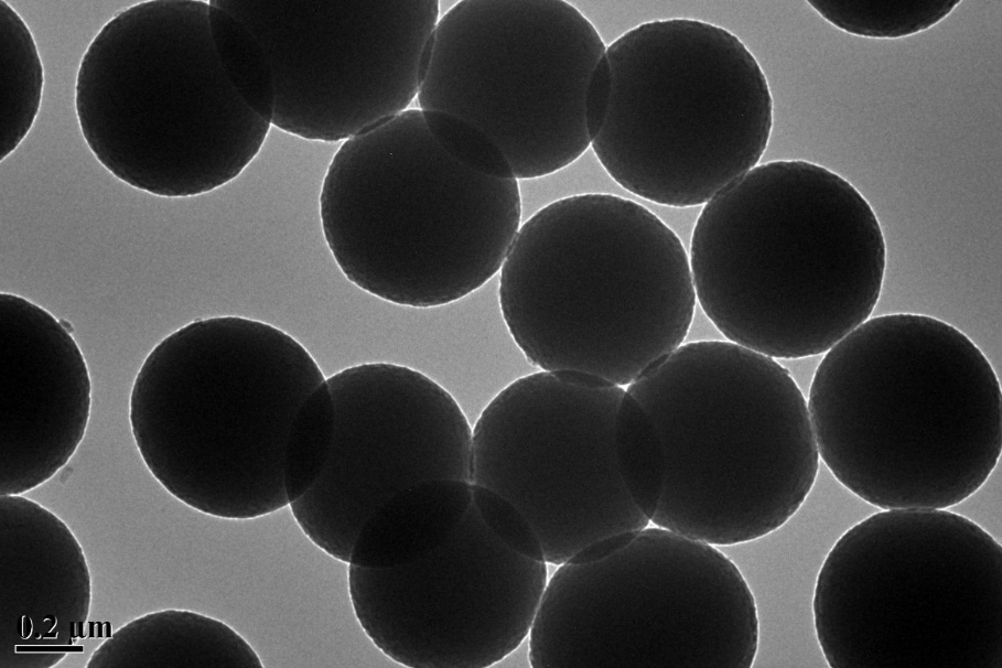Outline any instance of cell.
I'll return each instance as SVG.
<instances>
[{
    "label": "cell",
    "mask_w": 1002,
    "mask_h": 668,
    "mask_svg": "<svg viewBox=\"0 0 1002 668\" xmlns=\"http://www.w3.org/2000/svg\"><path fill=\"white\" fill-rule=\"evenodd\" d=\"M807 406L820 461L877 509H951L1002 451V391L978 345L934 316H871L826 352Z\"/></svg>",
    "instance_id": "1"
},
{
    "label": "cell",
    "mask_w": 1002,
    "mask_h": 668,
    "mask_svg": "<svg viewBox=\"0 0 1002 668\" xmlns=\"http://www.w3.org/2000/svg\"><path fill=\"white\" fill-rule=\"evenodd\" d=\"M688 256L712 324L775 359L823 355L870 319L886 268L868 200L806 160L757 164L705 203Z\"/></svg>",
    "instance_id": "2"
},
{
    "label": "cell",
    "mask_w": 1002,
    "mask_h": 668,
    "mask_svg": "<svg viewBox=\"0 0 1002 668\" xmlns=\"http://www.w3.org/2000/svg\"><path fill=\"white\" fill-rule=\"evenodd\" d=\"M499 273L504 322L532 366L625 388L683 344L697 304L677 234L644 205L606 193L536 212Z\"/></svg>",
    "instance_id": "3"
},
{
    "label": "cell",
    "mask_w": 1002,
    "mask_h": 668,
    "mask_svg": "<svg viewBox=\"0 0 1002 668\" xmlns=\"http://www.w3.org/2000/svg\"><path fill=\"white\" fill-rule=\"evenodd\" d=\"M626 389L665 455L651 525L735 546L779 529L809 496L821 461L807 398L778 359L729 341L691 342Z\"/></svg>",
    "instance_id": "4"
},
{
    "label": "cell",
    "mask_w": 1002,
    "mask_h": 668,
    "mask_svg": "<svg viewBox=\"0 0 1002 668\" xmlns=\"http://www.w3.org/2000/svg\"><path fill=\"white\" fill-rule=\"evenodd\" d=\"M320 219L346 279L384 301L443 306L489 281L521 225L518 180L464 168L419 108L344 141L326 170Z\"/></svg>",
    "instance_id": "5"
},
{
    "label": "cell",
    "mask_w": 1002,
    "mask_h": 668,
    "mask_svg": "<svg viewBox=\"0 0 1002 668\" xmlns=\"http://www.w3.org/2000/svg\"><path fill=\"white\" fill-rule=\"evenodd\" d=\"M326 379L284 331L249 317L194 320L141 364L129 419L149 464L175 463L203 478L193 504L228 518L289 506L284 454L292 423Z\"/></svg>",
    "instance_id": "6"
},
{
    "label": "cell",
    "mask_w": 1002,
    "mask_h": 668,
    "mask_svg": "<svg viewBox=\"0 0 1002 668\" xmlns=\"http://www.w3.org/2000/svg\"><path fill=\"white\" fill-rule=\"evenodd\" d=\"M811 607L832 668L1000 667L1002 548L952 509H879L831 547Z\"/></svg>",
    "instance_id": "7"
},
{
    "label": "cell",
    "mask_w": 1002,
    "mask_h": 668,
    "mask_svg": "<svg viewBox=\"0 0 1002 668\" xmlns=\"http://www.w3.org/2000/svg\"><path fill=\"white\" fill-rule=\"evenodd\" d=\"M613 94L591 148L627 192L704 205L759 163L774 121L767 78L729 30L696 19L638 24L606 45Z\"/></svg>",
    "instance_id": "8"
},
{
    "label": "cell",
    "mask_w": 1002,
    "mask_h": 668,
    "mask_svg": "<svg viewBox=\"0 0 1002 668\" xmlns=\"http://www.w3.org/2000/svg\"><path fill=\"white\" fill-rule=\"evenodd\" d=\"M527 642L534 668H748L759 619L719 547L650 524L602 559L556 565Z\"/></svg>",
    "instance_id": "9"
},
{
    "label": "cell",
    "mask_w": 1002,
    "mask_h": 668,
    "mask_svg": "<svg viewBox=\"0 0 1002 668\" xmlns=\"http://www.w3.org/2000/svg\"><path fill=\"white\" fill-rule=\"evenodd\" d=\"M605 52L568 1L462 0L438 21L417 101L482 128L517 180L541 177L591 147L584 94Z\"/></svg>",
    "instance_id": "10"
},
{
    "label": "cell",
    "mask_w": 1002,
    "mask_h": 668,
    "mask_svg": "<svg viewBox=\"0 0 1002 668\" xmlns=\"http://www.w3.org/2000/svg\"><path fill=\"white\" fill-rule=\"evenodd\" d=\"M625 392L586 374L539 370L502 389L472 424L471 483L522 511L550 565L597 539L650 525L617 466Z\"/></svg>",
    "instance_id": "11"
},
{
    "label": "cell",
    "mask_w": 1002,
    "mask_h": 668,
    "mask_svg": "<svg viewBox=\"0 0 1002 668\" xmlns=\"http://www.w3.org/2000/svg\"><path fill=\"white\" fill-rule=\"evenodd\" d=\"M268 55L272 126L346 141L409 109L430 62L437 0L216 1Z\"/></svg>",
    "instance_id": "12"
},
{
    "label": "cell",
    "mask_w": 1002,
    "mask_h": 668,
    "mask_svg": "<svg viewBox=\"0 0 1002 668\" xmlns=\"http://www.w3.org/2000/svg\"><path fill=\"white\" fill-rule=\"evenodd\" d=\"M549 577L486 528L473 503L451 537L390 568L348 564L354 613L371 643L411 668H484L527 638Z\"/></svg>",
    "instance_id": "13"
},
{
    "label": "cell",
    "mask_w": 1002,
    "mask_h": 668,
    "mask_svg": "<svg viewBox=\"0 0 1002 668\" xmlns=\"http://www.w3.org/2000/svg\"><path fill=\"white\" fill-rule=\"evenodd\" d=\"M326 381L335 407L332 451L289 506L314 545L348 563L364 522L399 491L430 480L471 483L473 428L446 389L403 365L359 364Z\"/></svg>",
    "instance_id": "14"
},
{
    "label": "cell",
    "mask_w": 1002,
    "mask_h": 668,
    "mask_svg": "<svg viewBox=\"0 0 1002 668\" xmlns=\"http://www.w3.org/2000/svg\"><path fill=\"white\" fill-rule=\"evenodd\" d=\"M71 323L13 293L0 294L3 451L65 462L82 441L91 381Z\"/></svg>",
    "instance_id": "15"
},
{
    "label": "cell",
    "mask_w": 1002,
    "mask_h": 668,
    "mask_svg": "<svg viewBox=\"0 0 1002 668\" xmlns=\"http://www.w3.org/2000/svg\"><path fill=\"white\" fill-rule=\"evenodd\" d=\"M472 506V483L430 480L399 491L362 526L348 564L390 568L416 561L443 545Z\"/></svg>",
    "instance_id": "16"
},
{
    "label": "cell",
    "mask_w": 1002,
    "mask_h": 668,
    "mask_svg": "<svg viewBox=\"0 0 1002 668\" xmlns=\"http://www.w3.org/2000/svg\"><path fill=\"white\" fill-rule=\"evenodd\" d=\"M616 457L628 496L651 521L665 487V455L650 416L627 389L617 414Z\"/></svg>",
    "instance_id": "17"
},
{
    "label": "cell",
    "mask_w": 1002,
    "mask_h": 668,
    "mask_svg": "<svg viewBox=\"0 0 1002 668\" xmlns=\"http://www.w3.org/2000/svg\"><path fill=\"white\" fill-rule=\"evenodd\" d=\"M959 0L865 1L811 0L826 21L852 35L898 39L928 30L944 20Z\"/></svg>",
    "instance_id": "18"
},
{
    "label": "cell",
    "mask_w": 1002,
    "mask_h": 668,
    "mask_svg": "<svg viewBox=\"0 0 1002 668\" xmlns=\"http://www.w3.org/2000/svg\"><path fill=\"white\" fill-rule=\"evenodd\" d=\"M209 3V26L220 64L247 105L272 126L276 93L272 68L258 39L236 17Z\"/></svg>",
    "instance_id": "19"
},
{
    "label": "cell",
    "mask_w": 1002,
    "mask_h": 668,
    "mask_svg": "<svg viewBox=\"0 0 1002 668\" xmlns=\"http://www.w3.org/2000/svg\"><path fill=\"white\" fill-rule=\"evenodd\" d=\"M335 407L326 379L297 414L284 454V488L289 504L302 496L324 470L332 451Z\"/></svg>",
    "instance_id": "20"
},
{
    "label": "cell",
    "mask_w": 1002,
    "mask_h": 668,
    "mask_svg": "<svg viewBox=\"0 0 1002 668\" xmlns=\"http://www.w3.org/2000/svg\"><path fill=\"white\" fill-rule=\"evenodd\" d=\"M421 112L434 140L464 168L489 177L516 179L505 153L482 128L449 112Z\"/></svg>",
    "instance_id": "21"
},
{
    "label": "cell",
    "mask_w": 1002,
    "mask_h": 668,
    "mask_svg": "<svg viewBox=\"0 0 1002 668\" xmlns=\"http://www.w3.org/2000/svg\"><path fill=\"white\" fill-rule=\"evenodd\" d=\"M472 503L483 524L499 542L522 557L546 562L538 534L514 503L491 488L473 483Z\"/></svg>",
    "instance_id": "22"
},
{
    "label": "cell",
    "mask_w": 1002,
    "mask_h": 668,
    "mask_svg": "<svg viewBox=\"0 0 1002 668\" xmlns=\"http://www.w3.org/2000/svg\"><path fill=\"white\" fill-rule=\"evenodd\" d=\"M612 94L613 71L605 52L592 71L584 94V121L591 142L604 126Z\"/></svg>",
    "instance_id": "23"
}]
</instances>
